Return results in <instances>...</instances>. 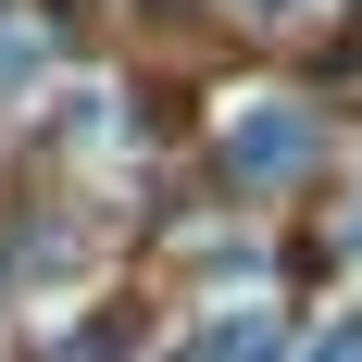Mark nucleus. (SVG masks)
I'll return each instance as SVG.
<instances>
[{
  "mask_svg": "<svg viewBox=\"0 0 362 362\" xmlns=\"http://www.w3.org/2000/svg\"><path fill=\"white\" fill-rule=\"evenodd\" d=\"M325 362H362V325H350V337H337V350H325Z\"/></svg>",
  "mask_w": 362,
  "mask_h": 362,
  "instance_id": "obj_1",
  "label": "nucleus"
}]
</instances>
